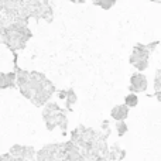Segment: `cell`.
Masks as SVG:
<instances>
[{
	"label": "cell",
	"instance_id": "obj_1",
	"mask_svg": "<svg viewBox=\"0 0 161 161\" xmlns=\"http://www.w3.org/2000/svg\"><path fill=\"white\" fill-rule=\"evenodd\" d=\"M148 48L144 45H136L134 51L130 57V62L137 68L139 71H143L148 65Z\"/></svg>",
	"mask_w": 161,
	"mask_h": 161
},
{
	"label": "cell",
	"instance_id": "obj_2",
	"mask_svg": "<svg viewBox=\"0 0 161 161\" xmlns=\"http://www.w3.org/2000/svg\"><path fill=\"white\" fill-rule=\"evenodd\" d=\"M130 89L131 91H136V92H143L146 91L147 88V79L143 74H134L130 79Z\"/></svg>",
	"mask_w": 161,
	"mask_h": 161
},
{
	"label": "cell",
	"instance_id": "obj_3",
	"mask_svg": "<svg viewBox=\"0 0 161 161\" xmlns=\"http://www.w3.org/2000/svg\"><path fill=\"white\" fill-rule=\"evenodd\" d=\"M127 114H129V109L126 105L125 106L120 105V106H116V108L112 109V117H113L114 120H125L126 117H127Z\"/></svg>",
	"mask_w": 161,
	"mask_h": 161
},
{
	"label": "cell",
	"instance_id": "obj_4",
	"mask_svg": "<svg viewBox=\"0 0 161 161\" xmlns=\"http://www.w3.org/2000/svg\"><path fill=\"white\" fill-rule=\"evenodd\" d=\"M14 74H0V88H7L14 85Z\"/></svg>",
	"mask_w": 161,
	"mask_h": 161
},
{
	"label": "cell",
	"instance_id": "obj_5",
	"mask_svg": "<svg viewBox=\"0 0 161 161\" xmlns=\"http://www.w3.org/2000/svg\"><path fill=\"white\" fill-rule=\"evenodd\" d=\"M93 3L96 6H99V7H102L103 10H109L110 7H113L116 0H93Z\"/></svg>",
	"mask_w": 161,
	"mask_h": 161
},
{
	"label": "cell",
	"instance_id": "obj_6",
	"mask_svg": "<svg viewBox=\"0 0 161 161\" xmlns=\"http://www.w3.org/2000/svg\"><path fill=\"white\" fill-rule=\"evenodd\" d=\"M125 102H126V106H127V108H134V106H137V103H139V97H137V95L130 93L126 96Z\"/></svg>",
	"mask_w": 161,
	"mask_h": 161
},
{
	"label": "cell",
	"instance_id": "obj_7",
	"mask_svg": "<svg viewBox=\"0 0 161 161\" xmlns=\"http://www.w3.org/2000/svg\"><path fill=\"white\" fill-rule=\"evenodd\" d=\"M127 130V126L125 125V122H120L117 123V131H119V134L122 136V134H125V131Z\"/></svg>",
	"mask_w": 161,
	"mask_h": 161
},
{
	"label": "cell",
	"instance_id": "obj_8",
	"mask_svg": "<svg viewBox=\"0 0 161 161\" xmlns=\"http://www.w3.org/2000/svg\"><path fill=\"white\" fill-rule=\"evenodd\" d=\"M153 2H157V3H160V0H153Z\"/></svg>",
	"mask_w": 161,
	"mask_h": 161
}]
</instances>
